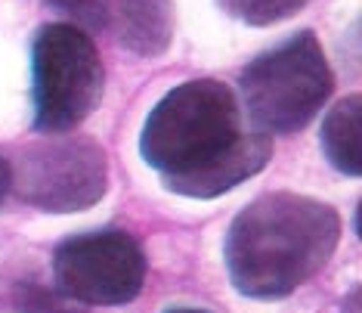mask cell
<instances>
[{"instance_id": "cell-1", "label": "cell", "mask_w": 362, "mask_h": 313, "mask_svg": "<svg viewBox=\"0 0 362 313\" xmlns=\"http://www.w3.org/2000/svg\"><path fill=\"white\" fill-rule=\"evenodd\" d=\"M139 155L170 193L217 199L267 168L273 137L245 118L223 81L199 78L174 87L149 112Z\"/></svg>"}, {"instance_id": "cell-2", "label": "cell", "mask_w": 362, "mask_h": 313, "mask_svg": "<svg viewBox=\"0 0 362 313\" xmlns=\"http://www.w3.org/2000/svg\"><path fill=\"white\" fill-rule=\"evenodd\" d=\"M341 239L332 205L298 193H267L238 211L223 242L226 270L245 298L276 301L328 263Z\"/></svg>"}, {"instance_id": "cell-3", "label": "cell", "mask_w": 362, "mask_h": 313, "mask_svg": "<svg viewBox=\"0 0 362 313\" xmlns=\"http://www.w3.org/2000/svg\"><path fill=\"white\" fill-rule=\"evenodd\" d=\"M242 100L248 121L263 134H300L325 106L334 87L322 44L313 31H298L260 53L242 72Z\"/></svg>"}, {"instance_id": "cell-4", "label": "cell", "mask_w": 362, "mask_h": 313, "mask_svg": "<svg viewBox=\"0 0 362 313\" xmlns=\"http://www.w3.org/2000/svg\"><path fill=\"white\" fill-rule=\"evenodd\" d=\"M105 72L96 44L71 22H50L37 28L31 44V103L35 130L65 134L103 100Z\"/></svg>"}, {"instance_id": "cell-5", "label": "cell", "mask_w": 362, "mask_h": 313, "mask_svg": "<svg viewBox=\"0 0 362 313\" xmlns=\"http://www.w3.org/2000/svg\"><path fill=\"white\" fill-rule=\"evenodd\" d=\"M146 254L124 229H90L69 236L53 251V285L65 298L90 307H118L139 298Z\"/></svg>"}, {"instance_id": "cell-6", "label": "cell", "mask_w": 362, "mask_h": 313, "mask_svg": "<svg viewBox=\"0 0 362 313\" xmlns=\"http://www.w3.org/2000/svg\"><path fill=\"white\" fill-rule=\"evenodd\" d=\"M109 186L103 146L84 137H50L22 149L13 186L25 205L50 214H71L96 205Z\"/></svg>"}, {"instance_id": "cell-7", "label": "cell", "mask_w": 362, "mask_h": 313, "mask_svg": "<svg viewBox=\"0 0 362 313\" xmlns=\"http://www.w3.org/2000/svg\"><path fill=\"white\" fill-rule=\"evenodd\" d=\"M105 28L124 50L161 56L174 38V0H103Z\"/></svg>"}, {"instance_id": "cell-8", "label": "cell", "mask_w": 362, "mask_h": 313, "mask_svg": "<svg viewBox=\"0 0 362 313\" xmlns=\"http://www.w3.org/2000/svg\"><path fill=\"white\" fill-rule=\"evenodd\" d=\"M322 152L334 171L347 177L362 174V96H347L325 115L322 130Z\"/></svg>"}, {"instance_id": "cell-9", "label": "cell", "mask_w": 362, "mask_h": 313, "mask_svg": "<svg viewBox=\"0 0 362 313\" xmlns=\"http://www.w3.org/2000/svg\"><path fill=\"white\" fill-rule=\"evenodd\" d=\"M13 313H87L78 301L65 298L56 285H44L37 279H22L13 288Z\"/></svg>"}, {"instance_id": "cell-10", "label": "cell", "mask_w": 362, "mask_h": 313, "mask_svg": "<svg viewBox=\"0 0 362 313\" xmlns=\"http://www.w3.org/2000/svg\"><path fill=\"white\" fill-rule=\"evenodd\" d=\"M217 4L226 16L245 22V25L267 28V25H276V22L288 19V16L300 13L310 0H217Z\"/></svg>"}, {"instance_id": "cell-11", "label": "cell", "mask_w": 362, "mask_h": 313, "mask_svg": "<svg viewBox=\"0 0 362 313\" xmlns=\"http://www.w3.org/2000/svg\"><path fill=\"white\" fill-rule=\"evenodd\" d=\"M50 10H56L65 19H71V25L81 31H103L105 28V13L103 0H44Z\"/></svg>"}, {"instance_id": "cell-12", "label": "cell", "mask_w": 362, "mask_h": 313, "mask_svg": "<svg viewBox=\"0 0 362 313\" xmlns=\"http://www.w3.org/2000/svg\"><path fill=\"white\" fill-rule=\"evenodd\" d=\"M10 186H13V164L6 161V159H0V205H4L6 193H10Z\"/></svg>"}, {"instance_id": "cell-13", "label": "cell", "mask_w": 362, "mask_h": 313, "mask_svg": "<svg viewBox=\"0 0 362 313\" xmlns=\"http://www.w3.org/2000/svg\"><path fill=\"white\" fill-rule=\"evenodd\" d=\"M164 313H208V310H199V307H170Z\"/></svg>"}]
</instances>
